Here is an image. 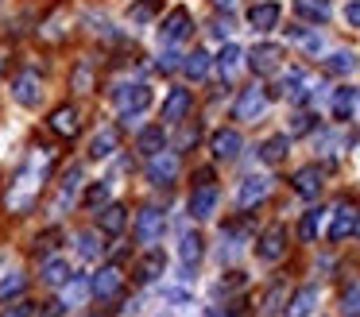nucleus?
I'll use <instances>...</instances> for the list:
<instances>
[{
  "label": "nucleus",
  "mask_w": 360,
  "mask_h": 317,
  "mask_svg": "<svg viewBox=\"0 0 360 317\" xmlns=\"http://www.w3.org/2000/svg\"><path fill=\"white\" fill-rule=\"evenodd\" d=\"M0 317H35V302L16 298L12 306H4V313H0Z\"/></svg>",
  "instance_id": "nucleus-42"
},
{
  "label": "nucleus",
  "mask_w": 360,
  "mask_h": 317,
  "mask_svg": "<svg viewBox=\"0 0 360 317\" xmlns=\"http://www.w3.org/2000/svg\"><path fill=\"white\" fill-rule=\"evenodd\" d=\"M210 31H213V35H217V39H225L229 31H233V23H229V20H217V23H213V27H210Z\"/></svg>",
  "instance_id": "nucleus-49"
},
{
  "label": "nucleus",
  "mask_w": 360,
  "mask_h": 317,
  "mask_svg": "<svg viewBox=\"0 0 360 317\" xmlns=\"http://www.w3.org/2000/svg\"><path fill=\"white\" fill-rule=\"evenodd\" d=\"M105 201H109V182H97V186H89V190H86L82 205H86V209H101Z\"/></svg>",
  "instance_id": "nucleus-39"
},
{
  "label": "nucleus",
  "mask_w": 360,
  "mask_h": 317,
  "mask_svg": "<svg viewBox=\"0 0 360 317\" xmlns=\"http://www.w3.org/2000/svg\"><path fill=\"white\" fill-rule=\"evenodd\" d=\"M78 186H82V167L74 162V167H66L63 186H58V198H55V213H58V216H63V213H70L74 198H78Z\"/></svg>",
  "instance_id": "nucleus-13"
},
{
  "label": "nucleus",
  "mask_w": 360,
  "mask_h": 317,
  "mask_svg": "<svg viewBox=\"0 0 360 317\" xmlns=\"http://www.w3.org/2000/svg\"><path fill=\"white\" fill-rule=\"evenodd\" d=\"M326 70H329V74H337V77H349L352 70H356V54H352V51L329 54V58H326Z\"/></svg>",
  "instance_id": "nucleus-31"
},
{
  "label": "nucleus",
  "mask_w": 360,
  "mask_h": 317,
  "mask_svg": "<svg viewBox=\"0 0 360 317\" xmlns=\"http://www.w3.org/2000/svg\"><path fill=\"white\" fill-rule=\"evenodd\" d=\"M352 232H356V236H360V209H356V224H352Z\"/></svg>",
  "instance_id": "nucleus-51"
},
{
  "label": "nucleus",
  "mask_w": 360,
  "mask_h": 317,
  "mask_svg": "<svg viewBox=\"0 0 360 317\" xmlns=\"http://www.w3.org/2000/svg\"><path fill=\"white\" fill-rule=\"evenodd\" d=\"M210 317H225V313H210Z\"/></svg>",
  "instance_id": "nucleus-52"
},
{
  "label": "nucleus",
  "mask_w": 360,
  "mask_h": 317,
  "mask_svg": "<svg viewBox=\"0 0 360 317\" xmlns=\"http://www.w3.org/2000/svg\"><path fill=\"white\" fill-rule=\"evenodd\" d=\"M112 101H117V108L124 116H140L143 108L151 105V89L148 85H117V93H112Z\"/></svg>",
  "instance_id": "nucleus-2"
},
{
  "label": "nucleus",
  "mask_w": 360,
  "mask_h": 317,
  "mask_svg": "<svg viewBox=\"0 0 360 317\" xmlns=\"http://www.w3.org/2000/svg\"><path fill=\"white\" fill-rule=\"evenodd\" d=\"M190 105H194V97H190V89H171V97H167L163 105V120H182V116L190 112Z\"/></svg>",
  "instance_id": "nucleus-21"
},
{
  "label": "nucleus",
  "mask_w": 360,
  "mask_h": 317,
  "mask_svg": "<svg viewBox=\"0 0 360 317\" xmlns=\"http://www.w3.org/2000/svg\"><path fill=\"white\" fill-rule=\"evenodd\" d=\"M240 147H244V139H240V131H233V128H217L210 136V151H213V159H236L240 155Z\"/></svg>",
  "instance_id": "nucleus-10"
},
{
  "label": "nucleus",
  "mask_w": 360,
  "mask_h": 317,
  "mask_svg": "<svg viewBox=\"0 0 360 317\" xmlns=\"http://www.w3.org/2000/svg\"><path fill=\"white\" fill-rule=\"evenodd\" d=\"M112 151H117V136H112V131L94 136V143H89V159H109Z\"/></svg>",
  "instance_id": "nucleus-35"
},
{
  "label": "nucleus",
  "mask_w": 360,
  "mask_h": 317,
  "mask_svg": "<svg viewBox=\"0 0 360 317\" xmlns=\"http://www.w3.org/2000/svg\"><path fill=\"white\" fill-rule=\"evenodd\" d=\"M295 190L302 193V198L314 201V198L321 193V170H318V167H302V170L295 174Z\"/></svg>",
  "instance_id": "nucleus-23"
},
{
  "label": "nucleus",
  "mask_w": 360,
  "mask_h": 317,
  "mask_svg": "<svg viewBox=\"0 0 360 317\" xmlns=\"http://www.w3.org/2000/svg\"><path fill=\"white\" fill-rule=\"evenodd\" d=\"M213 209H217V186L198 182L194 193H190V216H194V221H210Z\"/></svg>",
  "instance_id": "nucleus-8"
},
{
  "label": "nucleus",
  "mask_w": 360,
  "mask_h": 317,
  "mask_svg": "<svg viewBox=\"0 0 360 317\" xmlns=\"http://www.w3.org/2000/svg\"><path fill=\"white\" fill-rule=\"evenodd\" d=\"M43 170H47V159L43 155H35L32 159V167H24L16 174V182H12V190H8V209L12 213H20V209H27L32 205V198H35V190H39V182H43Z\"/></svg>",
  "instance_id": "nucleus-1"
},
{
  "label": "nucleus",
  "mask_w": 360,
  "mask_h": 317,
  "mask_svg": "<svg viewBox=\"0 0 360 317\" xmlns=\"http://www.w3.org/2000/svg\"><path fill=\"white\" fill-rule=\"evenodd\" d=\"M179 263L186 271H194L198 263H202V236H198V232H182L179 236Z\"/></svg>",
  "instance_id": "nucleus-18"
},
{
  "label": "nucleus",
  "mask_w": 360,
  "mask_h": 317,
  "mask_svg": "<svg viewBox=\"0 0 360 317\" xmlns=\"http://www.w3.org/2000/svg\"><path fill=\"white\" fill-rule=\"evenodd\" d=\"M341 317H360V286H349L341 294Z\"/></svg>",
  "instance_id": "nucleus-40"
},
{
  "label": "nucleus",
  "mask_w": 360,
  "mask_h": 317,
  "mask_svg": "<svg viewBox=\"0 0 360 317\" xmlns=\"http://www.w3.org/2000/svg\"><path fill=\"white\" fill-rule=\"evenodd\" d=\"M159 8H163L159 0H136V4L128 8V20L132 23H151L159 15Z\"/></svg>",
  "instance_id": "nucleus-34"
},
{
  "label": "nucleus",
  "mask_w": 360,
  "mask_h": 317,
  "mask_svg": "<svg viewBox=\"0 0 360 317\" xmlns=\"http://www.w3.org/2000/svg\"><path fill=\"white\" fill-rule=\"evenodd\" d=\"M283 252H287V228H283V224H271V228L259 236L256 255L264 263H275V259H283Z\"/></svg>",
  "instance_id": "nucleus-9"
},
{
  "label": "nucleus",
  "mask_w": 360,
  "mask_h": 317,
  "mask_svg": "<svg viewBox=\"0 0 360 317\" xmlns=\"http://www.w3.org/2000/svg\"><path fill=\"white\" fill-rule=\"evenodd\" d=\"M89 294H94V298H101V302H109V298H117L120 294V267H101L97 271L94 278H89Z\"/></svg>",
  "instance_id": "nucleus-12"
},
{
  "label": "nucleus",
  "mask_w": 360,
  "mask_h": 317,
  "mask_svg": "<svg viewBox=\"0 0 360 317\" xmlns=\"http://www.w3.org/2000/svg\"><path fill=\"white\" fill-rule=\"evenodd\" d=\"M314 306H318V286H314V283H310V286H298L295 298H290L287 317H310Z\"/></svg>",
  "instance_id": "nucleus-20"
},
{
  "label": "nucleus",
  "mask_w": 360,
  "mask_h": 317,
  "mask_svg": "<svg viewBox=\"0 0 360 317\" xmlns=\"http://www.w3.org/2000/svg\"><path fill=\"white\" fill-rule=\"evenodd\" d=\"M163 228H167L163 209L148 205V209H140V213H136V240H140V244H155V240L163 236Z\"/></svg>",
  "instance_id": "nucleus-4"
},
{
  "label": "nucleus",
  "mask_w": 360,
  "mask_h": 317,
  "mask_svg": "<svg viewBox=\"0 0 360 317\" xmlns=\"http://www.w3.org/2000/svg\"><path fill=\"white\" fill-rule=\"evenodd\" d=\"M287 147H290V136H271V139H264V147H259V159L264 162H283L287 159Z\"/></svg>",
  "instance_id": "nucleus-30"
},
{
  "label": "nucleus",
  "mask_w": 360,
  "mask_h": 317,
  "mask_svg": "<svg viewBox=\"0 0 360 317\" xmlns=\"http://www.w3.org/2000/svg\"><path fill=\"white\" fill-rule=\"evenodd\" d=\"M352 224H356V205H349V201H341V205L333 209V221H329V240H345L352 236Z\"/></svg>",
  "instance_id": "nucleus-15"
},
{
  "label": "nucleus",
  "mask_w": 360,
  "mask_h": 317,
  "mask_svg": "<svg viewBox=\"0 0 360 317\" xmlns=\"http://www.w3.org/2000/svg\"><path fill=\"white\" fill-rule=\"evenodd\" d=\"M24 271H4V278H0V302H12L20 290H24Z\"/></svg>",
  "instance_id": "nucleus-33"
},
{
  "label": "nucleus",
  "mask_w": 360,
  "mask_h": 317,
  "mask_svg": "<svg viewBox=\"0 0 360 317\" xmlns=\"http://www.w3.org/2000/svg\"><path fill=\"white\" fill-rule=\"evenodd\" d=\"M12 97L20 101V105H39V97H43V82H39V74L35 70H20L16 77H12Z\"/></svg>",
  "instance_id": "nucleus-7"
},
{
  "label": "nucleus",
  "mask_w": 360,
  "mask_h": 317,
  "mask_svg": "<svg viewBox=\"0 0 360 317\" xmlns=\"http://www.w3.org/2000/svg\"><path fill=\"white\" fill-rule=\"evenodd\" d=\"M279 62H283V51L275 43H259V46H252V51H248V66L256 70L259 77L275 74V70H279Z\"/></svg>",
  "instance_id": "nucleus-11"
},
{
  "label": "nucleus",
  "mask_w": 360,
  "mask_h": 317,
  "mask_svg": "<svg viewBox=\"0 0 360 317\" xmlns=\"http://www.w3.org/2000/svg\"><path fill=\"white\" fill-rule=\"evenodd\" d=\"M240 58H244L240 46H236V43H225V46H221V54H217V74L229 82V77L236 74V66H240Z\"/></svg>",
  "instance_id": "nucleus-26"
},
{
  "label": "nucleus",
  "mask_w": 360,
  "mask_h": 317,
  "mask_svg": "<svg viewBox=\"0 0 360 317\" xmlns=\"http://www.w3.org/2000/svg\"><path fill=\"white\" fill-rule=\"evenodd\" d=\"M86 290H89V278H74V283L66 278V306H70V302H78Z\"/></svg>",
  "instance_id": "nucleus-43"
},
{
  "label": "nucleus",
  "mask_w": 360,
  "mask_h": 317,
  "mask_svg": "<svg viewBox=\"0 0 360 317\" xmlns=\"http://www.w3.org/2000/svg\"><path fill=\"white\" fill-rule=\"evenodd\" d=\"M295 8H298V15H302V20H310V23H326L329 15H333L329 0H295Z\"/></svg>",
  "instance_id": "nucleus-25"
},
{
  "label": "nucleus",
  "mask_w": 360,
  "mask_h": 317,
  "mask_svg": "<svg viewBox=\"0 0 360 317\" xmlns=\"http://www.w3.org/2000/svg\"><path fill=\"white\" fill-rule=\"evenodd\" d=\"M210 54L205 51H194V54H186V62H182V74L190 77V82H202L205 74H210Z\"/></svg>",
  "instance_id": "nucleus-28"
},
{
  "label": "nucleus",
  "mask_w": 360,
  "mask_h": 317,
  "mask_svg": "<svg viewBox=\"0 0 360 317\" xmlns=\"http://www.w3.org/2000/svg\"><path fill=\"white\" fill-rule=\"evenodd\" d=\"M345 20H349V27H360V0H349V4H345Z\"/></svg>",
  "instance_id": "nucleus-45"
},
{
  "label": "nucleus",
  "mask_w": 360,
  "mask_h": 317,
  "mask_svg": "<svg viewBox=\"0 0 360 317\" xmlns=\"http://www.w3.org/2000/svg\"><path fill=\"white\" fill-rule=\"evenodd\" d=\"M66 278H70V263H66L63 255H51V259L43 263V283L47 286H66Z\"/></svg>",
  "instance_id": "nucleus-24"
},
{
  "label": "nucleus",
  "mask_w": 360,
  "mask_h": 317,
  "mask_svg": "<svg viewBox=\"0 0 360 317\" xmlns=\"http://www.w3.org/2000/svg\"><path fill=\"white\" fill-rule=\"evenodd\" d=\"M290 39H295L302 51L310 54H321V35H314V31H302V27H290Z\"/></svg>",
  "instance_id": "nucleus-38"
},
{
  "label": "nucleus",
  "mask_w": 360,
  "mask_h": 317,
  "mask_svg": "<svg viewBox=\"0 0 360 317\" xmlns=\"http://www.w3.org/2000/svg\"><path fill=\"white\" fill-rule=\"evenodd\" d=\"M279 302H283V286H275V290L267 294V313H275V309H279Z\"/></svg>",
  "instance_id": "nucleus-47"
},
{
  "label": "nucleus",
  "mask_w": 360,
  "mask_h": 317,
  "mask_svg": "<svg viewBox=\"0 0 360 317\" xmlns=\"http://www.w3.org/2000/svg\"><path fill=\"white\" fill-rule=\"evenodd\" d=\"M51 131H58L63 139H74L82 131V120H78V108L74 105H63L51 112Z\"/></svg>",
  "instance_id": "nucleus-16"
},
{
  "label": "nucleus",
  "mask_w": 360,
  "mask_h": 317,
  "mask_svg": "<svg viewBox=\"0 0 360 317\" xmlns=\"http://www.w3.org/2000/svg\"><path fill=\"white\" fill-rule=\"evenodd\" d=\"M267 190H271V178L248 174V178L240 182V190H236V201H240V209H252V205H259V201L267 198Z\"/></svg>",
  "instance_id": "nucleus-14"
},
{
  "label": "nucleus",
  "mask_w": 360,
  "mask_h": 317,
  "mask_svg": "<svg viewBox=\"0 0 360 317\" xmlns=\"http://www.w3.org/2000/svg\"><path fill=\"white\" fill-rule=\"evenodd\" d=\"M174 178H179V155L163 147L159 155H151V159H148V182L151 186H171Z\"/></svg>",
  "instance_id": "nucleus-3"
},
{
  "label": "nucleus",
  "mask_w": 360,
  "mask_h": 317,
  "mask_svg": "<svg viewBox=\"0 0 360 317\" xmlns=\"http://www.w3.org/2000/svg\"><path fill=\"white\" fill-rule=\"evenodd\" d=\"M159 275H163V255H159V252H151L148 259L140 263V283H155Z\"/></svg>",
  "instance_id": "nucleus-36"
},
{
  "label": "nucleus",
  "mask_w": 360,
  "mask_h": 317,
  "mask_svg": "<svg viewBox=\"0 0 360 317\" xmlns=\"http://www.w3.org/2000/svg\"><path fill=\"white\" fill-rule=\"evenodd\" d=\"M248 23L256 31H271L275 23H279V4L275 0H259V4L248 8Z\"/></svg>",
  "instance_id": "nucleus-17"
},
{
  "label": "nucleus",
  "mask_w": 360,
  "mask_h": 317,
  "mask_svg": "<svg viewBox=\"0 0 360 317\" xmlns=\"http://www.w3.org/2000/svg\"><path fill=\"white\" fill-rule=\"evenodd\" d=\"M97 224H101V232H109V236H120V232L128 228V209L124 205H101Z\"/></svg>",
  "instance_id": "nucleus-19"
},
{
  "label": "nucleus",
  "mask_w": 360,
  "mask_h": 317,
  "mask_svg": "<svg viewBox=\"0 0 360 317\" xmlns=\"http://www.w3.org/2000/svg\"><path fill=\"white\" fill-rule=\"evenodd\" d=\"M314 124H318L314 112H295L290 116V136H306V131H314Z\"/></svg>",
  "instance_id": "nucleus-41"
},
{
  "label": "nucleus",
  "mask_w": 360,
  "mask_h": 317,
  "mask_svg": "<svg viewBox=\"0 0 360 317\" xmlns=\"http://www.w3.org/2000/svg\"><path fill=\"white\" fill-rule=\"evenodd\" d=\"M167 147V131L163 128H143L140 139H136V151L143 155V159H151V155H159Z\"/></svg>",
  "instance_id": "nucleus-22"
},
{
  "label": "nucleus",
  "mask_w": 360,
  "mask_h": 317,
  "mask_svg": "<svg viewBox=\"0 0 360 317\" xmlns=\"http://www.w3.org/2000/svg\"><path fill=\"white\" fill-rule=\"evenodd\" d=\"M306 77H302V70H290L287 77H283V93H287V97H295V101H306Z\"/></svg>",
  "instance_id": "nucleus-37"
},
{
  "label": "nucleus",
  "mask_w": 360,
  "mask_h": 317,
  "mask_svg": "<svg viewBox=\"0 0 360 317\" xmlns=\"http://www.w3.org/2000/svg\"><path fill=\"white\" fill-rule=\"evenodd\" d=\"M321 213H326V209H306V213H302V221H298V236H302L306 244H310V240H318Z\"/></svg>",
  "instance_id": "nucleus-32"
},
{
  "label": "nucleus",
  "mask_w": 360,
  "mask_h": 317,
  "mask_svg": "<svg viewBox=\"0 0 360 317\" xmlns=\"http://www.w3.org/2000/svg\"><path fill=\"white\" fill-rule=\"evenodd\" d=\"M190 31H194V23H190V12L186 8H174L171 15H167L163 31H159V39H163V46H179L190 39Z\"/></svg>",
  "instance_id": "nucleus-6"
},
{
  "label": "nucleus",
  "mask_w": 360,
  "mask_h": 317,
  "mask_svg": "<svg viewBox=\"0 0 360 317\" xmlns=\"http://www.w3.org/2000/svg\"><path fill=\"white\" fill-rule=\"evenodd\" d=\"M74 244H78V255L82 259H97V255L105 252V244H101V232H78V236H74Z\"/></svg>",
  "instance_id": "nucleus-29"
},
{
  "label": "nucleus",
  "mask_w": 360,
  "mask_h": 317,
  "mask_svg": "<svg viewBox=\"0 0 360 317\" xmlns=\"http://www.w3.org/2000/svg\"><path fill=\"white\" fill-rule=\"evenodd\" d=\"M233 4H236V0H217V8H225V12H229Z\"/></svg>",
  "instance_id": "nucleus-50"
},
{
  "label": "nucleus",
  "mask_w": 360,
  "mask_h": 317,
  "mask_svg": "<svg viewBox=\"0 0 360 317\" xmlns=\"http://www.w3.org/2000/svg\"><path fill=\"white\" fill-rule=\"evenodd\" d=\"M86 85H94V70H89L86 62H82V66L74 70V89H78V93H86Z\"/></svg>",
  "instance_id": "nucleus-44"
},
{
  "label": "nucleus",
  "mask_w": 360,
  "mask_h": 317,
  "mask_svg": "<svg viewBox=\"0 0 360 317\" xmlns=\"http://www.w3.org/2000/svg\"><path fill=\"white\" fill-rule=\"evenodd\" d=\"M174 66H179V54H174V51H167L163 58H159V70H163V74H171Z\"/></svg>",
  "instance_id": "nucleus-46"
},
{
  "label": "nucleus",
  "mask_w": 360,
  "mask_h": 317,
  "mask_svg": "<svg viewBox=\"0 0 360 317\" xmlns=\"http://www.w3.org/2000/svg\"><path fill=\"white\" fill-rule=\"evenodd\" d=\"M167 302H174V306H190V294L186 290H171V294H167Z\"/></svg>",
  "instance_id": "nucleus-48"
},
{
  "label": "nucleus",
  "mask_w": 360,
  "mask_h": 317,
  "mask_svg": "<svg viewBox=\"0 0 360 317\" xmlns=\"http://www.w3.org/2000/svg\"><path fill=\"white\" fill-rule=\"evenodd\" d=\"M352 112H356V89H352V85H341V89L333 93V116L337 120H349Z\"/></svg>",
  "instance_id": "nucleus-27"
},
{
  "label": "nucleus",
  "mask_w": 360,
  "mask_h": 317,
  "mask_svg": "<svg viewBox=\"0 0 360 317\" xmlns=\"http://www.w3.org/2000/svg\"><path fill=\"white\" fill-rule=\"evenodd\" d=\"M264 108H267L264 85H248V89H240V97H236L233 116L236 120H256V116H264Z\"/></svg>",
  "instance_id": "nucleus-5"
}]
</instances>
